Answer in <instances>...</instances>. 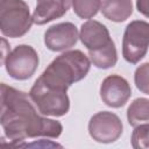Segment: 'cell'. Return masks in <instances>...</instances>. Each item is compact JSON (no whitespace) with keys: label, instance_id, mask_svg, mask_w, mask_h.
I'll use <instances>...</instances> for the list:
<instances>
[{"label":"cell","instance_id":"6da1fadb","mask_svg":"<svg viewBox=\"0 0 149 149\" xmlns=\"http://www.w3.org/2000/svg\"><path fill=\"white\" fill-rule=\"evenodd\" d=\"M30 100L26 92L1 84L0 123L5 136L13 146L38 136L57 139L63 132L59 121L40 115Z\"/></svg>","mask_w":149,"mask_h":149},{"label":"cell","instance_id":"7a4b0ae2","mask_svg":"<svg viewBox=\"0 0 149 149\" xmlns=\"http://www.w3.org/2000/svg\"><path fill=\"white\" fill-rule=\"evenodd\" d=\"M91 68V59L80 50H68L57 56L42 72L40 78L48 84L68 90L84 79Z\"/></svg>","mask_w":149,"mask_h":149},{"label":"cell","instance_id":"3957f363","mask_svg":"<svg viewBox=\"0 0 149 149\" xmlns=\"http://www.w3.org/2000/svg\"><path fill=\"white\" fill-rule=\"evenodd\" d=\"M79 38L88 50L91 63L95 68L109 69L116 64V48L105 24L97 20H87L80 26Z\"/></svg>","mask_w":149,"mask_h":149},{"label":"cell","instance_id":"277c9868","mask_svg":"<svg viewBox=\"0 0 149 149\" xmlns=\"http://www.w3.org/2000/svg\"><path fill=\"white\" fill-rule=\"evenodd\" d=\"M66 91L50 85L38 77L28 94L42 115L59 118L70 109V99Z\"/></svg>","mask_w":149,"mask_h":149},{"label":"cell","instance_id":"5b68a950","mask_svg":"<svg viewBox=\"0 0 149 149\" xmlns=\"http://www.w3.org/2000/svg\"><path fill=\"white\" fill-rule=\"evenodd\" d=\"M33 23V15L27 2L23 0L0 1V30L3 36L22 37L30 30Z\"/></svg>","mask_w":149,"mask_h":149},{"label":"cell","instance_id":"8992f818","mask_svg":"<svg viewBox=\"0 0 149 149\" xmlns=\"http://www.w3.org/2000/svg\"><path fill=\"white\" fill-rule=\"evenodd\" d=\"M149 48V22L134 20L127 24L122 37V56L126 62L137 64Z\"/></svg>","mask_w":149,"mask_h":149},{"label":"cell","instance_id":"52a82bcc","mask_svg":"<svg viewBox=\"0 0 149 149\" xmlns=\"http://www.w3.org/2000/svg\"><path fill=\"white\" fill-rule=\"evenodd\" d=\"M40 58L37 51L28 44H20L9 51L2 64L9 77L15 80H27L37 70Z\"/></svg>","mask_w":149,"mask_h":149},{"label":"cell","instance_id":"ba28073f","mask_svg":"<svg viewBox=\"0 0 149 149\" xmlns=\"http://www.w3.org/2000/svg\"><path fill=\"white\" fill-rule=\"evenodd\" d=\"M121 119L112 112L101 111L95 113L88 121V134L99 143L115 142L122 134Z\"/></svg>","mask_w":149,"mask_h":149},{"label":"cell","instance_id":"9c48e42d","mask_svg":"<svg viewBox=\"0 0 149 149\" xmlns=\"http://www.w3.org/2000/svg\"><path fill=\"white\" fill-rule=\"evenodd\" d=\"M132 95V87L127 79L119 74L107 76L100 85V98L102 102L112 108L126 105Z\"/></svg>","mask_w":149,"mask_h":149},{"label":"cell","instance_id":"30bf717a","mask_svg":"<svg viewBox=\"0 0 149 149\" xmlns=\"http://www.w3.org/2000/svg\"><path fill=\"white\" fill-rule=\"evenodd\" d=\"M79 33L72 22L52 24L44 33V44L51 51H65L76 45Z\"/></svg>","mask_w":149,"mask_h":149},{"label":"cell","instance_id":"8fae6325","mask_svg":"<svg viewBox=\"0 0 149 149\" xmlns=\"http://www.w3.org/2000/svg\"><path fill=\"white\" fill-rule=\"evenodd\" d=\"M71 5V0H36L33 21L38 26L49 23L65 15Z\"/></svg>","mask_w":149,"mask_h":149},{"label":"cell","instance_id":"7c38bea8","mask_svg":"<svg viewBox=\"0 0 149 149\" xmlns=\"http://www.w3.org/2000/svg\"><path fill=\"white\" fill-rule=\"evenodd\" d=\"M101 14L109 21L123 22L133 14L132 0H102Z\"/></svg>","mask_w":149,"mask_h":149},{"label":"cell","instance_id":"4fadbf2b","mask_svg":"<svg viewBox=\"0 0 149 149\" xmlns=\"http://www.w3.org/2000/svg\"><path fill=\"white\" fill-rule=\"evenodd\" d=\"M127 120L132 127L149 123V99L136 98L127 108Z\"/></svg>","mask_w":149,"mask_h":149},{"label":"cell","instance_id":"5bb4252c","mask_svg":"<svg viewBox=\"0 0 149 149\" xmlns=\"http://www.w3.org/2000/svg\"><path fill=\"white\" fill-rule=\"evenodd\" d=\"M74 14L80 19H92L101 7V0H71Z\"/></svg>","mask_w":149,"mask_h":149},{"label":"cell","instance_id":"9a60e30c","mask_svg":"<svg viewBox=\"0 0 149 149\" xmlns=\"http://www.w3.org/2000/svg\"><path fill=\"white\" fill-rule=\"evenodd\" d=\"M130 140L134 149H149V123L134 127Z\"/></svg>","mask_w":149,"mask_h":149},{"label":"cell","instance_id":"2e32d148","mask_svg":"<svg viewBox=\"0 0 149 149\" xmlns=\"http://www.w3.org/2000/svg\"><path fill=\"white\" fill-rule=\"evenodd\" d=\"M134 83L140 92L149 94V62H146L136 68L134 73Z\"/></svg>","mask_w":149,"mask_h":149},{"label":"cell","instance_id":"e0dca14e","mask_svg":"<svg viewBox=\"0 0 149 149\" xmlns=\"http://www.w3.org/2000/svg\"><path fill=\"white\" fill-rule=\"evenodd\" d=\"M137 12L149 19V0H136Z\"/></svg>","mask_w":149,"mask_h":149}]
</instances>
